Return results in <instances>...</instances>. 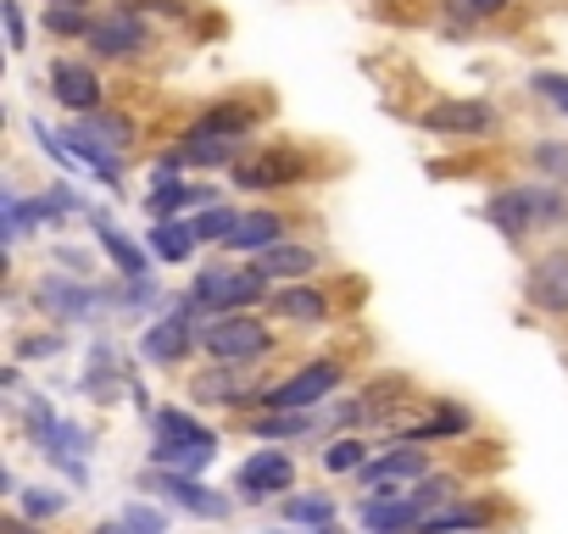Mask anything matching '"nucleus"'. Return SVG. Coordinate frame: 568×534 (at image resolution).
<instances>
[{"instance_id":"5","label":"nucleus","mask_w":568,"mask_h":534,"mask_svg":"<svg viewBox=\"0 0 568 534\" xmlns=\"http://www.w3.org/2000/svg\"><path fill=\"white\" fill-rule=\"evenodd\" d=\"M341 384V362H312V368H301L296 378H284V384H273V390L262 396V407L268 412H312L329 390Z\"/></svg>"},{"instance_id":"10","label":"nucleus","mask_w":568,"mask_h":534,"mask_svg":"<svg viewBox=\"0 0 568 534\" xmlns=\"http://www.w3.org/2000/svg\"><path fill=\"white\" fill-rule=\"evenodd\" d=\"M201 307L196 301H184V312H173V318H162L146 339H139V357L146 362H157V368H168V362H178L189 346H196V328H189V318H196Z\"/></svg>"},{"instance_id":"38","label":"nucleus","mask_w":568,"mask_h":534,"mask_svg":"<svg viewBox=\"0 0 568 534\" xmlns=\"http://www.w3.org/2000/svg\"><path fill=\"white\" fill-rule=\"evenodd\" d=\"M51 7H89V0H51Z\"/></svg>"},{"instance_id":"36","label":"nucleus","mask_w":568,"mask_h":534,"mask_svg":"<svg viewBox=\"0 0 568 534\" xmlns=\"http://www.w3.org/2000/svg\"><path fill=\"white\" fill-rule=\"evenodd\" d=\"M196 396H240V384H234V378H196Z\"/></svg>"},{"instance_id":"3","label":"nucleus","mask_w":568,"mask_h":534,"mask_svg":"<svg viewBox=\"0 0 568 534\" xmlns=\"http://www.w3.org/2000/svg\"><path fill=\"white\" fill-rule=\"evenodd\" d=\"M268 296V273L262 268H207L189 284V301L201 312H240Z\"/></svg>"},{"instance_id":"32","label":"nucleus","mask_w":568,"mask_h":534,"mask_svg":"<svg viewBox=\"0 0 568 534\" xmlns=\"http://www.w3.org/2000/svg\"><path fill=\"white\" fill-rule=\"evenodd\" d=\"M45 28L51 34H89V17H84V7H51Z\"/></svg>"},{"instance_id":"11","label":"nucleus","mask_w":568,"mask_h":534,"mask_svg":"<svg viewBox=\"0 0 568 534\" xmlns=\"http://www.w3.org/2000/svg\"><path fill=\"white\" fill-rule=\"evenodd\" d=\"M51 95H57L67 112L84 117V112L101 107V78H95L84 62H57V67H51Z\"/></svg>"},{"instance_id":"30","label":"nucleus","mask_w":568,"mask_h":534,"mask_svg":"<svg viewBox=\"0 0 568 534\" xmlns=\"http://www.w3.org/2000/svg\"><path fill=\"white\" fill-rule=\"evenodd\" d=\"M284 518H291V523H329V518H335V507H329L323 496H296L291 507H284Z\"/></svg>"},{"instance_id":"35","label":"nucleus","mask_w":568,"mask_h":534,"mask_svg":"<svg viewBox=\"0 0 568 534\" xmlns=\"http://www.w3.org/2000/svg\"><path fill=\"white\" fill-rule=\"evenodd\" d=\"M0 17H7V39H12V51H28V28H23L17 0H0Z\"/></svg>"},{"instance_id":"34","label":"nucleus","mask_w":568,"mask_h":534,"mask_svg":"<svg viewBox=\"0 0 568 534\" xmlns=\"http://www.w3.org/2000/svg\"><path fill=\"white\" fill-rule=\"evenodd\" d=\"M23 512H28V518H57V512H62V496H57V490H28V496H23Z\"/></svg>"},{"instance_id":"2","label":"nucleus","mask_w":568,"mask_h":534,"mask_svg":"<svg viewBox=\"0 0 568 534\" xmlns=\"http://www.w3.org/2000/svg\"><path fill=\"white\" fill-rule=\"evenodd\" d=\"M246 128H251V117H246L240 107L212 112V117H201L196 128L178 139V162H189V167H223V162H234V151L246 145Z\"/></svg>"},{"instance_id":"17","label":"nucleus","mask_w":568,"mask_h":534,"mask_svg":"<svg viewBox=\"0 0 568 534\" xmlns=\"http://www.w3.org/2000/svg\"><path fill=\"white\" fill-rule=\"evenodd\" d=\"M396 479H423V451L402 446V451H391V457H379V462L362 468V484H373V490H385V484H396Z\"/></svg>"},{"instance_id":"29","label":"nucleus","mask_w":568,"mask_h":534,"mask_svg":"<svg viewBox=\"0 0 568 534\" xmlns=\"http://www.w3.org/2000/svg\"><path fill=\"white\" fill-rule=\"evenodd\" d=\"M307 429H312L307 412H268V418H257L262 440H284V434H307Z\"/></svg>"},{"instance_id":"33","label":"nucleus","mask_w":568,"mask_h":534,"mask_svg":"<svg viewBox=\"0 0 568 534\" xmlns=\"http://www.w3.org/2000/svg\"><path fill=\"white\" fill-rule=\"evenodd\" d=\"M329 473H351V468H362V446L357 440H341V446H329Z\"/></svg>"},{"instance_id":"25","label":"nucleus","mask_w":568,"mask_h":534,"mask_svg":"<svg viewBox=\"0 0 568 534\" xmlns=\"http://www.w3.org/2000/svg\"><path fill=\"white\" fill-rule=\"evenodd\" d=\"M196 201H207V196H201V189H189V184H157L151 189V212L157 218H173V212L196 207Z\"/></svg>"},{"instance_id":"1","label":"nucleus","mask_w":568,"mask_h":534,"mask_svg":"<svg viewBox=\"0 0 568 534\" xmlns=\"http://www.w3.org/2000/svg\"><path fill=\"white\" fill-rule=\"evenodd\" d=\"M485 223L502 228L507 239L530 234V228H563V223H568V201L557 196V189H546V184H518V189H502V196H491Z\"/></svg>"},{"instance_id":"31","label":"nucleus","mask_w":568,"mask_h":534,"mask_svg":"<svg viewBox=\"0 0 568 534\" xmlns=\"http://www.w3.org/2000/svg\"><path fill=\"white\" fill-rule=\"evenodd\" d=\"M530 89L541 95V101H552V107L568 117V78H563V73H535V78H530Z\"/></svg>"},{"instance_id":"4","label":"nucleus","mask_w":568,"mask_h":534,"mask_svg":"<svg viewBox=\"0 0 568 534\" xmlns=\"http://www.w3.org/2000/svg\"><path fill=\"white\" fill-rule=\"evenodd\" d=\"M201 346H207V357H212L218 368H240V362L268 357L273 334H268V323H257V318H218V323L201 334Z\"/></svg>"},{"instance_id":"13","label":"nucleus","mask_w":568,"mask_h":534,"mask_svg":"<svg viewBox=\"0 0 568 534\" xmlns=\"http://www.w3.org/2000/svg\"><path fill=\"white\" fill-rule=\"evenodd\" d=\"M84 39H89L101 57H128V51H139V45H146V23H139L134 12H112V17H95Z\"/></svg>"},{"instance_id":"40","label":"nucleus","mask_w":568,"mask_h":534,"mask_svg":"<svg viewBox=\"0 0 568 534\" xmlns=\"http://www.w3.org/2000/svg\"><path fill=\"white\" fill-rule=\"evenodd\" d=\"M391 534H418V529H391Z\"/></svg>"},{"instance_id":"23","label":"nucleus","mask_w":568,"mask_h":534,"mask_svg":"<svg viewBox=\"0 0 568 534\" xmlns=\"http://www.w3.org/2000/svg\"><path fill=\"white\" fill-rule=\"evenodd\" d=\"M73 134H84L89 145H101V151H123V145H128V123L123 117H95V112H84V123H73Z\"/></svg>"},{"instance_id":"22","label":"nucleus","mask_w":568,"mask_h":534,"mask_svg":"<svg viewBox=\"0 0 568 534\" xmlns=\"http://www.w3.org/2000/svg\"><path fill=\"white\" fill-rule=\"evenodd\" d=\"M273 312H284V318H296V323H318V318L329 312V301L318 296V289H307V284H296V289H279V296H273Z\"/></svg>"},{"instance_id":"15","label":"nucleus","mask_w":568,"mask_h":534,"mask_svg":"<svg viewBox=\"0 0 568 534\" xmlns=\"http://www.w3.org/2000/svg\"><path fill=\"white\" fill-rule=\"evenodd\" d=\"M39 307L57 312V318H84V312L95 307V289L67 284V278H45V284H39Z\"/></svg>"},{"instance_id":"19","label":"nucleus","mask_w":568,"mask_h":534,"mask_svg":"<svg viewBox=\"0 0 568 534\" xmlns=\"http://www.w3.org/2000/svg\"><path fill=\"white\" fill-rule=\"evenodd\" d=\"M279 234H284L279 212H251V218H240V228H234L229 246L234 251H268V246H279Z\"/></svg>"},{"instance_id":"8","label":"nucleus","mask_w":568,"mask_h":534,"mask_svg":"<svg viewBox=\"0 0 568 534\" xmlns=\"http://www.w3.org/2000/svg\"><path fill=\"white\" fill-rule=\"evenodd\" d=\"M151 490H162L173 507L196 512V518H229V496L223 490H207L196 473H173V468H157L151 473Z\"/></svg>"},{"instance_id":"21","label":"nucleus","mask_w":568,"mask_h":534,"mask_svg":"<svg viewBox=\"0 0 568 534\" xmlns=\"http://www.w3.org/2000/svg\"><path fill=\"white\" fill-rule=\"evenodd\" d=\"M151 251L162 262H184L189 251H196V223H157L151 228Z\"/></svg>"},{"instance_id":"24","label":"nucleus","mask_w":568,"mask_h":534,"mask_svg":"<svg viewBox=\"0 0 568 534\" xmlns=\"http://www.w3.org/2000/svg\"><path fill=\"white\" fill-rule=\"evenodd\" d=\"M151 462H157V468H173V473H201V468L212 462V446H168V440H162V446L151 451Z\"/></svg>"},{"instance_id":"14","label":"nucleus","mask_w":568,"mask_h":534,"mask_svg":"<svg viewBox=\"0 0 568 534\" xmlns=\"http://www.w3.org/2000/svg\"><path fill=\"white\" fill-rule=\"evenodd\" d=\"M95 223V239H101V246H107V257L118 262V273H128V278H139V273H146L151 268V257H146V246H134V239L112 223V218H89Z\"/></svg>"},{"instance_id":"12","label":"nucleus","mask_w":568,"mask_h":534,"mask_svg":"<svg viewBox=\"0 0 568 534\" xmlns=\"http://www.w3.org/2000/svg\"><path fill=\"white\" fill-rule=\"evenodd\" d=\"M530 301L552 318H568V251H552L530 268Z\"/></svg>"},{"instance_id":"6","label":"nucleus","mask_w":568,"mask_h":534,"mask_svg":"<svg viewBox=\"0 0 568 534\" xmlns=\"http://www.w3.org/2000/svg\"><path fill=\"white\" fill-rule=\"evenodd\" d=\"M423 134H452V139H480L496 128V107L491 101H441L418 117Z\"/></svg>"},{"instance_id":"20","label":"nucleus","mask_w":568,"mask_h":534,"mask_svg":"<svg viewBox=\"0 0 568 534\" xmlns=\"http://www.w3.org/2000/svg\"><path fill=\"white\" fill-rule=\"evenodd\" d=\"M157 434H162L168 446H218V434L201 429L189 412H162V418H157Z\"/></svg>"},{"instance_id":"26","label":"nucleus","mask_w":568,"mask_h":534,"mask_svg":"<svg viewBox=\"0 0 568 534\" xmlns=\"http://www.w3.org/2000/svg\"><path fill=\"white\" fill-rule=\"evenodd\" d=\"M485 512L480 507H452V512H430L418 523V534H452V529H480Z\"/></svg>"},{"instance_id":"28","label":"nucleus","mask_w":568,"mask_h":534,"mask_svg":"<svg viewBox=\"0 0 568 534\" xmlns=\"http://www.w3.org/2000/svg\"><path fill=\"white\" fill-rule=\"evenodd\" d=\"M189 223H196V239H223V246L234 239V228H240V218H234L229 207H207L201 218H189Z\"/></svg>"},{"instance_id":"18","label":"nucleus","mask_w":568,"mask_h":534,"mask_svg":"<svg viewBox=\"0 0 568 534\" xmlns=\"http://www.w3.org/2000/svg\"><path fill=\"white\" fill-rule=\"evenodd\" d=\"M257 268H262L268 278H307V273L318 268V257H312L307 246H284V239H279V246H268V251L257 257Z\"/></svg>"},{"instance_id":"16","label":"nucleus","mask_w":568,"mask_h":534,"mask_svg":"<svg viewBox=\"0 0 568 534\" xmlns=\"http://www.w3.org/2000/svg\"><path fill=\"white\" fill-rule=\"evenodd\" d=\"M423 518V501L418 496H396V501H362V523H373V529H418Z\"/></svg>"},{"instance_id":"39","label":"nucleus","mask_w":568,"mask_h":534,"mask_svg":"<svg viewBox=\"0 0 568 534\" xmlns=\"http://www.w3.org/2000/svg\"><path fill=\"white\" fill-rule=\"evenodd\" d=\"M7 534H34V529H28V523H12V529H7Z\"/></svg>"},{"instance_id":"27","label":"nucleus","mask_w":568,"mask_h":534,"mask_svg":"<svg viewBox=\"0 0 568 534\" xmlns=\"http://www.w3.org/2000/svg\"><path fill=\"white\" fill-rule=\"evenodd\" d=\"M530 162H535L552 184H563V189H568V139H546V145H535Z\"/></svg>"},{"instance_id":"7","label":"nucleus","mask_w":568,"mask_h":534,"mask_svg":"<svg viewBox=\"0 0 568 534\" xmlns=\"http://www.w3.org/2000/svg\"><path fill=\"white\" fill-rule=\"evenodd\" d=\"M296 484V462L284 457V451H257L240 462V473H234V490H246L251 501H268V496H284Z\"/></svg>"},{"instance_id":"37","label":"nucleus","mask_w":568,"mask_h":534,"mask_svg":"<svg viewBox=\"0 0 568 534\" xmlns=\"http://www.w3.org/2000/svg\"><path fill=\"white\" fill-rule=\"evenodd\" d=\"M468 7H473V12H502L507 0H468Z\"/></svg>"},{"instance_id":"9","label":"nucleus","mask_w":568,"mask_h":534,"mask_svg":"<svg viewBox=\"0 0 568 534\" xmlns=\"http://www.w3.org/2000/svg\"><path fill=\"white\" fill-rule=\"evenodd\" d=\"M301 178H307V162L296 151H262V157L234 162V184H246V189H284Z\"/></svg>"}]
</instances>
